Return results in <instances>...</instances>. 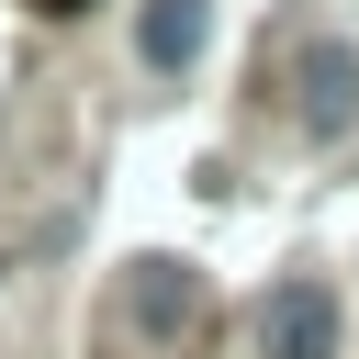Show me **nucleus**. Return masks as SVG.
Wrapping results in <instances>:
<instances>
[{"label": "nucleus", "mask_w": 359, "mask_h": 359, "mask_svg": "<svg viewBox=\"0 0 359 359\" xmlns=\"http://www.w3.org/2000/svg\"><path fill=\"white\" fill-rule=\"evenodd\" d=\"M348 112H359V56L348 45H314L303 56V123L314 135H348Z\"/></svg>", "instance_id": "nucleus-2"}, {"label": "nucleus", "mask_w": 359, "mask_h": 359, "mask_svg": "<svg viewBox=\"0 0 359 359\" xmlns=\"http://www.w3.org/2000/svg\"><path fill=\"white\" fill-rule=\"evenodd\" d=\"M202 22H213V0H146L135 11V56L146 67H191L202 56Z\"/></svg>", "instance_id": "nucleus-3"}, {"label": "nucleus", "mask_w": 359, "mask_h": 359, "mask_svg": "<svg viewBox=\"0 0 359 359\" xmlns=\"http://www.w3.org/2000/svg\"><path fill=\"white\" fill-rule=\"evenodd\" d=\"M135 325H146L157 348L191 325V269H180V258H146V269H135Z\"/></svg>", "instance_id": "nucleus-4"}, {"label": "nucleus", "mask_w": 359, "mask_h": 359, "mask_svg": "<svg viewBox=\"0 0 359 359\" xmlns=\"http://www.w3.org/2000/svg\"><path fill=\"white\" fill-rule=\"evenodd\" d=\"M258 348L269 359H337V292L325 280H280L258 303Z\"/></svg>", "instance_id": "nucleus-1"}, {"label": "nucleus", "mask_w": 359, "mask_h": 359, "mask_svg": "<svg viewBox=\"0 0 359 359\" xmlns=\"http://www.w3.org/2000/svg\"><path fill=\"white\" fill-rule=\"evenodd\" d=\"M34 11H56V22H79V11H90V0H34Z\"/></svg>", "instance_id": "nucleus-5"}]
</instances>
